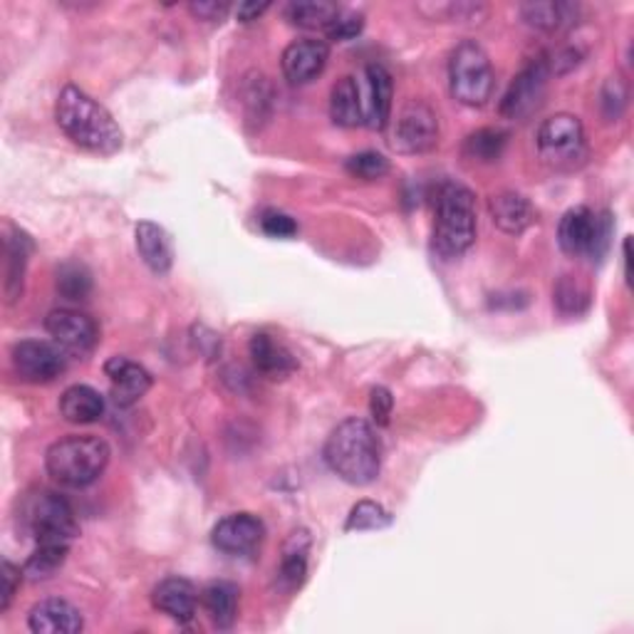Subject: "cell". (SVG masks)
Returning <instances> with one entry per match:
<instances>
[{"mask_svg":"<svg viewBox=\"0 0 634 634\" xmlns=\"http://www.w3.org/2000/svg\"><path fill=\"white\" fill-rule=\"evenodd\" d=\"M23 578L25 575L21 568H15L11 560H3V566H0V580H3V587H0V614L8 612V607H11L15 589L21 585Z\"/></svg>","mask_w":634,"mask_h":634,"instance_id":"38","label":"cell"},{"mask_svg":"<svg viewBox=\"0 0 634 634\" xmlns=\"http://www.w3.org/2000/svg\"><path fill=\"white\" fill-rule=\"evenodd\" d=\"M13 367L21 380L33 384H46L58 380L65 372V352L55 342L23 340L13 347Z\"/></svg>","mask_w":634,"mask_h":634,"instance_id":"12","label":"cell"},{"mask_svg":"<svg viewBox=\"0 0 634 634\" xmlns=\"http://www.w3.org/2000/svg\"><path fill=\"white\" fill-rule=\"evenodd\" d=\"M439 142V119L429 104L411 100L400 110L392 129V147L402 154H421Z\"/></svg>","mask_w":634,"mask_h":634,"instance_id":"9","label":"cell"},{"mask_svg":"<svg viewBox=\"0 0 634 634\" xmlns=\"http://www.w3.org/2000/svg\"><path fill=\"white\" fill-rule=\"evenodd\" d=\"M189 11L196 15L199 21L216 23V21H224L226 13H228V5L216 3V0H201V3H191Z\"/></svg>","mask_w":634,"mask_h":634,"instance_id":"40","label":"cell"},{"mask_svg":"<svg viewBox=\"0 0 634 634\" xmlns=\"http://www.w3.org/2000/svg\"><path fill=\"white\" fill-rule=\"evenodd\" d=\"M325 461L352 486H367L382 469V444L375 427L365 419L340 421L325 444Z\"/></svg>","mask_w":634,"mask_h":634,"instance_id":"2","label":"cell"},{"mask_svg":"<svg viewBox=\"0 0 634 634\" xmlns=\"http://www.w3.org/2000/svg\"><path fill=\"white\" fill-rule=\"evenodd\" d=\"M489 211L493 224L510 236L523 233L525 228L535 221V211L531 206V201L516 191H500L496 196H491Z\"/></svg>","mask_w":634,"mask_h":634,"instance_id":"19","label":"cell"},{"mask_svg":"<svg viewBox=\"0 0 634 634\" xmlns=\"http://www.w3.org/2000/svg\"><path fill=\"white\" fill-rule=\"evenodd\" d=\"M330 60V46L325 40L305 38L290 42L280 60L283 75L290 85H307L317 75H322L325 65Z\"/></svg>","mask_w":634,"mask_h":634,"instance_id":"15","label":"cell"},{"mask_svg":"<svg viewBox=\"0 0 634 634\" xmlns=\"http://www.w3.org/2000/svg\"><path fill=\"white\" fill-rule=\"evenodd\" d=\"M493 85L496 77L489 52L476 40L459 42L448 58V90L454 100L466 107H483L491 100Z\"/></svg>","mask_w":634,"mask_h":634,"instance_id":"6","label":"cell"},{"mask_svg":"<svg viewBox=\"0 0 634 634\" xmlns=\"http://www.w3.org/2000/svg\"><path fill=\"white\" fill-rule=\"evenodd\" d=\"M330 117L338 127H359L363 119V100H359V83L355 77H342L330 92Z\"/></svg>","mask_w":634,"mask_h":634,"instance_id":"23","label":"cell"},{"mask_svg":"<svg viewBox=\"0 0 634 634\" xmlns=\"http://www.w3.org/2000/svg\"><path fill=\"white\" fill-rule=\"evenodd\" d=\"M46 330L60 350L75 357L90 355L97 340H100V330H97L92 317L79 310H69V307L52 310L46 317Z\"/></svg>","mask_w":634,"mask_h":634,"instance_id":"11","label":"cell"},{"mask_svg":"<svg viewBox=\"0 0 634 634\" xmlns=\"http://www.w3.org/2000/svg\"><path fill=\"white\" fill-rule=\"evenodd\" d=\"M630 261L632 258H630V238H627V241H624V278H627V283H630V276H632Z\"/></svg>","mask_w":634,"mask_h":634,"instance_id":"42","label":"cell"},{"mask_svg":"<svg viewBox=\"0 0 634 634\" xmlns=\"http://www.w3.org/2000/svg\"><path fill=\"white\" fill-rule=\"evenodd\" d=\"M92 290V276L83 263H65L58 270V293L65 301H85Z\"/></svg>","mask_w":634,"mask_h":634,"instance_id":"31","label":"cell"},{"mask_svg":"<svg viewBox=\"0 0 634 634\" xmlns=\"http://www.w3.org/2000/svg\"><path fill=\"white\" fill-rule=\"evenodd\" d=\"M104 375L112 382V402L117 407H131L137 404L152 386V375L142 365L131 363L127 357H112L104 365Z\"/></svg>","mask_w":634,"mask_h":634,"instance_id":"16","label":"cell"},{"mask_svg":"<svg viewBox=\"0 0 634 634\" xmlns=\"http://www.w3.org/2000/svg\"><path fill=\"white\" fill-rule=\"evenodd\" d=\"M392 394L384 386H375L372 390V400H369V411H372L375 421L380 427L390 424V414H392Z\"/></svg>","mask_w":634,"mask_h":634,"instance_id":"39","label":"cell"},{"mask_svg":"<svg viewBox=\"0 0 634 634\" xmlns=\"http://www.w3.org/2000/svg\"><path fill=\"white\" fill-rule=\"evenodd\" d=\"M476 241V199L461 183L448 181L436 193L434 249L442 258H459Z\"/></svg>","mask_w":634,"mask_h":634,"instance_id":"4","label":"cell"},{"mask_svg":"<svg viewBox=\"0 0 634 634\" xmlns=\"http://www.w3.org/2000/svg\"><path fill=\"white\" fill-rule=\"evenodd\" d=\"M538 152L555 169H572L585 158V129L575 114H555L538 129Z\"/></svg>","mask_w":634,"mask_h":634,"instance_id":"8","label":"cell"},{"mask_svg":"<svg viewBox=\"0 0 634 634\" xmlns=\"http://www.w3.org/2000/svg\"><path fill=\"white\" fill-rule=\"evenodd\" d=\"M21 521L38 545H69L79 535L73 506L48 489L33 491L23 498Z\"/></svg>","mask_w":634,"mask_h":634,"instance_id":"5","label":"cell"},{"mask_svg":"<svg viewBox=\"0 0 634 634\" xmlns=\"http://www.w3.org/2000/svg\"><path fill=\"white\" fill-rule=\"evenodd\" d=\"M238 600H241L238 585L226 583V580L206 585L204 593H201V605H204V610L208 612L211 622L221 630H228L236 622Z\"/></svg>","mask_w":634,"mask_h":634,"instance_id":"24","label":"cell"},{"mask_svg":"<svg viewBox=\"0 0 634 634\" xmlns=\"http://www.w3.org/2000/svg\"><path fill=\"white\" fill-rule=\"evenodd\" d=\"M135 236H137V251L147 263V268L156 272V276H166V272L172 270L174 251L164 228L152 221H142L137 226Z\"/></svg>","mask_w":634,"mask_h":634,"instance_id":"21","label":"cell"},{"mask_svg":"<svg viewBox=\"0 0 634 634\" xmlns=\"http://www.w3.org/2000/svg\"><path fill=\"white\" fill-rule=\"evenodd\" d=\"M28 627L35 634H77L83 632L85 620L73 603L48 597L30 610Z\"/></svg>","mask_w":634,"mask_h":634,"instance_id":"17","label":"cell"},{"mask_svg":"<svg viewBox=\"0 0 634 634\" xmlns=\"http://www.w3.org/2000/svg\"><path fill=\"white\" fill-rule=\"evenodd\" d=\"M110 446L92 434L65 436L52 444L46 454L48 473L67 489H85L104 473L110 464Z\"/></svg>","mask_w":634,"mask_h":634,"instance_id":"3","label":"cell"},{"mask_svg":"<svg viewBox=\"0 0 634 634\" xmlns=\"http://www.w3.org/2000/svg\"><path fill=\"white\" fill-rule=\"evenodd\" d=\"M249 350H251V359L255 369L270 377V380H283V377L295 372L297 363H295V357L290 355V350L272 340L266 332L253 334Z\"/></svg>","mask_w":634,"mask_h":634,"instance_id":"20","label":"cell"},{"mask_svg":"<svg viewBox=\"0 0 634 634\" xmlns=\"http://www.w3.org/2000/svg\"><path fill=\"white\" fill-rule=\"evenodd\" d=\"M340 8L330 0H301V3H290L286 17L297 28L305 30H328L330 23L338 17Z\"/></svg>","mask_w":634,"mask_h":634,"instance_id":"27","label":"cell"},{"mask_svg":"<svg viewBox=\"0 0 634 634\" xmlns=\"http://www.w3.org/2000/svg\"><path fill=\"white\" fill-rule=\"evenodd\" d=\"M58 127L69 142L94 154H114L122 149V129L94 97L75 85L63 87L55 102Z\"/></svg>","mask_w":634,"mask_h":634,"instance_id":"1","label":"cell"},{"mask_svg":"<svg viewBox=\"0 0 634 634\" xmlns=\"http://www.w3.org/2000/svg\"><path fill=\"white\" fill-rule=\"evenodd\" d=\"M392 75L384 65H367L365 79L359 83V100H363V119L367 127L384 129L392 112Z\"/></svg>","mask_w":634,"mask_h":634,"instance_id":"14","label":"cell"},{"mask_svg":"<svg viewBox=\"0 0 634 634\" xmlns=\"http://www.w3.org/2000/svg\"><path fill=\"white\" fill-rule=\"evenodd\" d=\"M60 414L69 424H94L104 414V400L92 386L75 384L60 396Z\"/></svg>","mask_w":634,"mask_h":634,"instance_id":"22","label":"cell"},{"mask_svg":"<svg viewBox=\"0 0 634 634\" xmlns=\"http://www.w3.org/2000/svg\"><path fill=\"white\" fill-rule=\"evenodd\" d=\"M521 13H523V21L531 25V28L555 33L575 21L578 8L566 5V3H525L521 8Z\"/></svg>","mask_w":634,"mask_h":634,"instance_id":"28","label":"cell"},{"mask_svg":"<svg viewBox=\"0 0 634 634\" xmlns=\"http://www.w3.org/2000/svg\"><path fill=\"white\" fill-rule=\"evenodd\" d=\"M612 236V218L603 214L597 216L585 206L570 208L560 218L558 226V243L568 255H589V258L600 261L610 249Z\"/></svg>","mask_w":634,"mask_h":634,"instance_id":"7","label":"cell"},{"mask_svg":"<svg viewBox=\"0 0 634 634\" xmlns=\"http://www.w3.org/2000/svg\"><path fill=\"white\" fill-rule=\"evenodd\" d=\"M261 228L270 238H293L297 233V224L283 211H266L261 216Z\"/></svg>","mask_w":634,"mask_h":634,"instance_id":"37","label":"cell"},{"mask_svg":"<svg viewBox=\"0 0 634 634\" xmlns=\"http://www.w3.org/2000/svg\"><path fill=\"white\" fill-rule=\"evenodd\" d=\"M307 548H310V541H307L305 531L293 533L290 535V541L286 543L283 562H280V570H278V583H280V587H286L288 593L305 583Z\"/></svg>","mask_w":634,"mask_h":634,"instance_id":"26","label":"cell"},{"mask_svg":"<svg viewBox=\"0 0 634 634\" xmlns=\"http://www.w3.org/2000/svg\"><path fill=\"white\" fill-rule=\"evenodd\" d=\"M553 75L548 60H533L531 65L523 67L510 83L508 92L500 102V114L506 119H528L533 112L541 110L548 90V79Z\"/></svg>","mask_w":634,"mask_h":634,"instance_id":"10","label":"cell"},{"mask_svg":"<svg viewBox=\"0 0 634 634\" xmlns=\"http://www.w3.org/2000/svg\"><path fill=\"white\" fill-rule=\"evenodd\" d=\"M603 114L607 122H618L622 117L624 107H627V87L620 77H610L603 87Z\"/></svg>","mask_w":634,"mask_h":634,"instance_id":"35","label":"cell"},{"mask_svg":"<svg viewBox=\"0 0 634 634\" xmlns=\"http://www.w3.org/2000/svg\"><path fill=\"white\" fill-rule=\"evenodd\" d=\"M345 169L350 176H355V179L377 181L390 174V158L380 152H359L347 158Z\"/></svg>","mask_w":634,"mask_h":634,"instance_id":"33","label":"cell"},{"mask_svg":"<svg viewBox=\"0 0 634 634\" xmlns=\"http://www.w3.org/2000/svg\"><path fill=\"white\" fill-rule=\"evenodd\" d=\"M152 603L158 612L169 614L176 622H191L196 614V587L183 578H166L154 587Z\"/></svg>","mask_w":634,"mask_h":634,"instance_id":"18","label":"cell"},{"mask_svg":"<svg viewBox=\"0 0 634 634\" xmlns=\"http://www.w3.org/2000/svg\"><path fill=\"white\" fill-rule=\"evenodd\" d=\"M589 303V293L580 280L562 276L560 283L555 286V305L566 315H580Z\"/></svg>","mask_w":634,"mask_h":634,"instance_id":"34","label":"cell"},{"mask_svg":"<svg viewBox=\"0 0 634 634\" xmlns=\"http://www.w3.org/2000/svg\"><path fill=\"white\" fill-rule=\"evenodd\" d=\"M268 3H241L238 5V21L241 23H251L258 21V17L268 11Z\"/></svg>","mask_w":634,"mask_h":634,"instance_id":"41","label":"cell"},{"mask_svg":"<svg viewBox=\"0 0 634 634\" xmlns=\"http://www.w3.org/2000/svg\"><path fill=\"white\" fill-rule=\"evenodd\" d=\"M69 553V545H38L35 553L25 560L23 575L28 580H48L65 566Z\"/></svg>","mask_w":634,"mask_h":634,"instance_id":"29","label":"cell"},{"mask_svg":"<svg viewBox=\"0 0 634 634\" xmlns=\"http://www.w3.org/2000/svg\"><path fill=\"white\" fill-rule=\"evenodd\" d=\"M33 251V241L25 236L21 228H15L13 236L5 243V297L8 301H17L23 295V280L25 268H28V258Z\"/></svg>","mask_w":634,"mask_h":634,"instance_id":"25","label":"cell"},{"mask_svg":"<svg viewBox=\"0 0 634 634\" xmlns=\"http://www.w3.org/2000/svg\"><path fill=\"white\" fill-rule=\"evenodd\" d=\"M363 28H365V17L363 15L340 11L338 17H334V21L330 23V28L325 30V35H328L330 40L345 42V40L357 38V35L363 33Z\"/></svg>","mask_w":634,"mask_h":634,"instance_id":"36","label":"cell"},{"mask_svg":"<svg viewBox=\"0 0 634 634\" xmlns=\"http://www.w3.org/2000/svg\"><path fill=\"white\" fill-rule=\"evenodd\" d=\"M508 142V135L500 129H479L466 139L464 154L473 158V162H496V158L504 154V147Z\"/></svg>","mask_w":634,"mask_h":634,"instance_id":"30","label":"cell"},{"mask_svg":"<svg viewBox=\"0 0 634 634\" xmlns=\"http://www.w3.org/2000/svg\"><path fill=\"white\" fill-rule=\"evenodd\" d=\"M386 525H392L390 510L375 504V500H359V504L350 510L345 531H382Z\"/></svg>","mask_w":634,"mask_h":634,"instance_id":"32","label":"cell"},{"mask_svg":"<svg viewBox=\"0 0 634 634\" xmlns=\"http://www.w3.org/2000/svg\"><path fill=\"white\" fill-rule=\"evenodd\" d=\"M266 525L253 513H231L214 525L211 541L226 555H249L263 543Z\"/></svg>","mask_w":634,"mask_h":634,"instance_id":"13","label":"cell"}]
</instances>
